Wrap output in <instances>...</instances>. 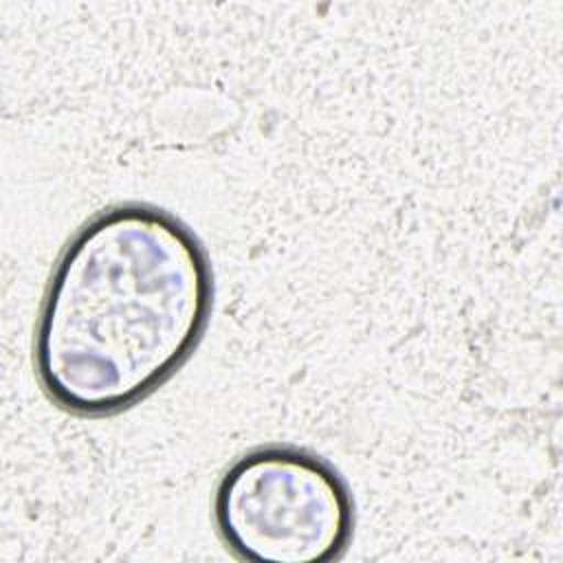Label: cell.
Masks as SVG:
<instances>
[{
	"mask_svg": "<svg viewBox=\"0 0 563 563\" xmlns=\"http://www.w3.org/2000/svg\"><path fill=\"white\" fill-rule=\"evenodd\" d=\"M211 312L213 271L200 238L156 205H108L51 271L33 332L37 385L66 413L117 416L183 369Z\"/></svg>",
	"mask_w": 563,
	"mask_h": 563,
	"instance_id": "cell-1",
	"label": "cell"
},
{
	"mask_svg": "<svg viewBox=\"0 0 563 563\" xmlns=\"http://www.w3.org/2000/svg\"><path fill=\"white\" fill-rule=\"evenodd\" d=\"M213 528L238 561L334 563L354 539V499L343 475L295 444H262L235 457L213 490Z\"/></svg>",
	"mask_w": 563,
	"mask_h": 563,
	"instance_id": "cell-2",
	"label": "cell"
}]
</instances>
